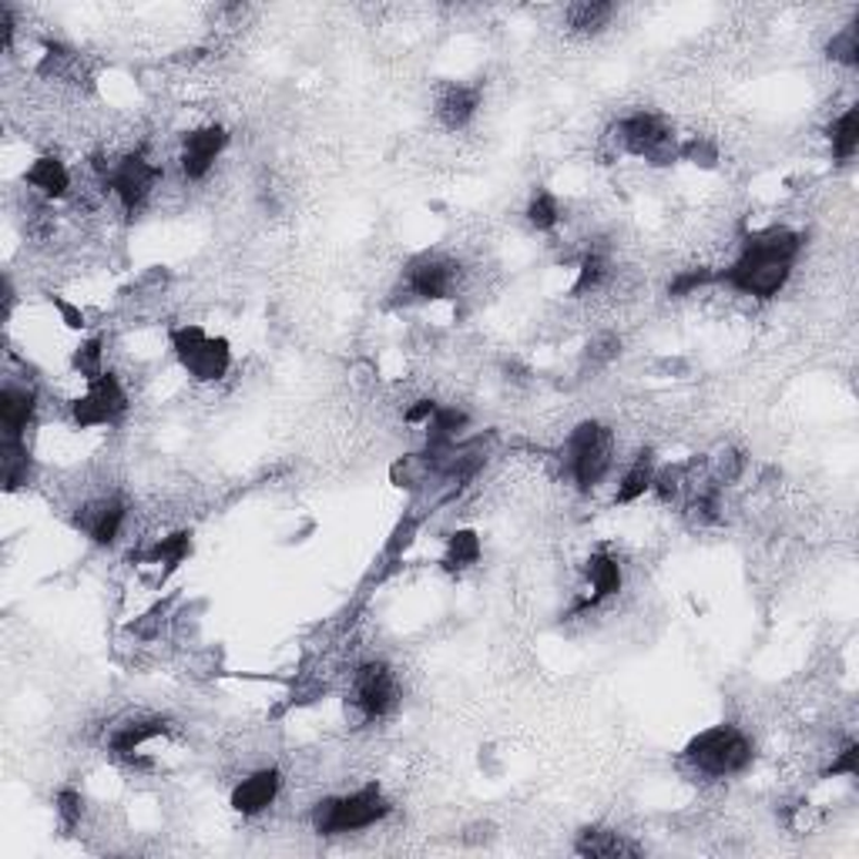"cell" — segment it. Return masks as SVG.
<instances>
[{"label": "cell", "instance_id": "obj_1", "mask_svg": "<svg viewBox=\"0 0 859 859\" xmlns=\"http://www.w3.org/2000/svg\"><path fill=\"white\" fill-rule=\"evenodd\" d=\"M802 249V239L789 228H765L759 236L746 239L742 256L722 272V279L756 299H772L789 283L793 262Z\"/></svg>", "mask_w": 859, "mask_h": 859}, {"label": "cell", "instance_id": "obj_2", "mask_svg": "<svg viewBox=\"0 0 859 859\" xmlns=\"http://www.w3.org/2000/svg\"><path fill=\"white\" fill-rule=\"evenodd\" d=\"M752 742L746 732H738L735 725H715L706 729L701 735H695L685 746V762L712 779H725V775H738L752 765Z\"/></svg>", "mask_w": 859, "mask_h": 859}, {"label": "cell", "instance_id": "obj_3", "mask_svg": "<svg viewBox=\"0 0 859 859\" xmlns=\"http://www.w3.org/2000/svg\"><path fill=\"white\" fill-rule=\"evenodd\" d=\"M386 812H389V802L379 793V786H366L353 796L323 799L316 809H312V826H316V833H323V836L360 833V830L376 826Z\"/></svg>", "mask_w": 859, "mask_h": 859}, {"label": "cell", "instance_id": "obj_4", "mask_svg": "<svg viewBox=\"0 0 859 859\" xmlns=\"http://www.w3.org/2000/svg\"><path fill=\"white\" fill-rule=\"evenodd\" d=\"M611 141L621 151L642 154V159L651 165H672L682 154L679 138L669 128V122L658 119V114H651V111H638V114H632V119L618 122L611 132Z\"/></svg>", "mask_w": 859, "mask_h": 859}, {"label": "cell", "instance_id": "obj_5", "mask_svg": "<svg viewBox=\"0 0 859 859\" xmlns=\"http://www.w3.org/2000/svg\"><path fill=\"white\" fill-rule=\"evenodd\" d=\"M614 463V437L601 423H581L568 440V471L581 490H595Z\"/></svg>", "mask_w": 859, "mask_h": 859}, {"label": "cell", "instance_id": "obj_6", "mask_svg": "<svg viewBox=\"0 0 859 859\" xmlns=\"http://www.w3.org/2000/svg\"><path fill=\"white\" fill-rule=\"evenodd\" d=\"M172 346L182 360V366L199 379V383H215L228 373L232 353L225 339L206 336L199 326H178L172 329Z\"/></svg>", "mask_w": 859, "mask_h": 859}, {"label": "cell", "instance_id": "obj_7", "mask_svg": "<svg viewBox=\"0 0 859 859\" xmlns=\"http://www.w3.org/2000/svg\"><path fill=\"white\" fill-rule=\"evenodd\" d=\"M400 685L386 665L370 661L353 675V692H349V709L357 722H376L397 709Z\"/></svg>", "mask_w": 859, "mask_h": 859}, {"label": "cell", "instance_id": "obj_8", "mask_svg": "<svg viewBox=\"0 0 859 859\" xmlns=\"http://www.w3.org/2000/svg\"><path fill=\"white\" fill-rule=\"evenodd\" d=\"M159 182H162L159 165H151L145 154H128V159L111 162V175H108L104 188H111L114 195H119V202L125 206L128 215H138Z\"/></svg>", "mask_w": 859, "mask_h": 859}, {"label": "cell", "instance_id": "obj_9", "mask_svg": "<svg viewBox=\"0 0 859 859\" xmlns=\"http://www.w3.org/2000/svg\"><path fill=\"white\" fill-rule=\"evenodd\" d=\"M128 410V397L114 373H101L88 383V394L74 403V420L82 426H104L114 423Z\"/></svg>", "mask_w": 859, "mask_h": 859}, {"label": "cell", "instance_id": "obj_10", "mask_svg": "<svg viewBox=\"0 0 859 859\" xmlns=\"http://www.w3.org/2000/svg\"><path fill=\"white\" fill-rule=\"evenodd\" d=\"M457 279H460L457 262L440 259V256H423L407 272V289L416 299H447V296H453Z\"/></svg>", "mask_w": 859, "mask_h": 859}, {"label": "cell", "instance_id": "obj_11", "mask_svg": "<svg viewBox=\"0 0 859 859\" xmlns=\"http://www.w3.org/2000/svg\"><path fill=\"white\" fill-rule=\"evenodd\" d=\"M225 145H228V135H225V128H219V125H212V128H199V132L185 135L182 159H178V162H182V175H185L188 182H202V178L212 172L215 159L225 151Z\"/></svg>", "mask_w": 859, "mask_h": 859}, {"label": "cell", "instance_id": "obj_12", "mask_svg": "<svg viewBox=\"0 0 859 859\" xmlns=\"http://www.w3.org/2000/svg\"><path fill=\"white\" fill-rule=\"evenodd\" d=\"M128 511L119 497H101V500H91L82 507V514H77V527H82L95 544H111L114 537L122 534V524H125Z\"/></svg>", "mask_w": 859, "mask_h": 859}, {"label": "cell", "instance_id": "obj_13", "mask_svg": "<svg viewBox=\"0 0 859 859\" xmlns=\"http://www.w3.org/2000/svg\"><path fill=\"white\" fill-rule=\"evenodd\" d=\"M279 786H283V775L276 769H259L232 789V809L242 812V816H259L262 809H269L272 802H276Z\"/></svg>", "mask_w": 859, "mask_h": 859}, {"label": "cell", "instance_id": "obj_14", "mask_svg": "<svg viewBox=\"0 0 859 859\" xmlns=\"http://www.w3.org/2000/svg\"><path fill=\"white\" fill-rule=\"evenodd\" d=\"M37 394L30 386L8 383L4 394H0V423H4V440H24V430L34 416Z\"/></svg>", "mask_w": 859, "mask_h": 859}, {"label": "cell", "instance_id": "obj_15", "mask_svg": "<svg viewBox=\"0 0 859 859\" xmlns=\"http://www.w3.org/2000/svg\"><path fill=\"white\" fill-rule=\"evenodd\" d=\"M584 574H588L595 595H592L588 601H581L577 611H588V608H595V605H601L605 598H611V595L621 592V564H618V558H611V555H592L588 564H584Z\"/></svg>", "mask_w": 859, "mask_h": 859}, {"label": "cell", "instance_id": "obj_16", "mask_svg": "<svg viewBox=\"0 0 859 859\" xmlns=\"http://www.w3.org/2000/svg\"><path fill=\"white\" fill-rule=\"evenodd\" d=\"M581 856H595V859H624V856H642V846L624 839L621 833L611 830H584L574 843Z\"/></svg>", "mask_w": 859, "mask_h": 859}, {"label": "cell", "instance_id": "obj_17", "mask_svg": "<svg viewBox=\"0 0 859 859\" xmlns=\"http://www.w3.org/2000/svg\"><path fill=\"white\" fill-rule=\"evenodd\" d=\"M24 182L34 188V191H41L45 199H64V195L71 191V172L64 169L61 159H54V154H45V159H37Z\"/></svg>", "mask_w": 859, "mask_h": 859}, {"label": "cell", "instance_id": "obj_18", "mask_svg": "<svg viewBox=\"0 0 859 859\" xmlns=\"http://www.w3.org/2000/svg\"><path fill=\"white\" fill-rule=\"evenodd\" d=\"M481 108V95L474 88H463V85H450L440 101H437V114H440V122L450 128V132H460L466 128V122L474 119Z\"/></svg>", "mask_w": 859, "mask_h": 859}, {"label": "cell", "instance_id": "obj_19", "mask_svg": "<svg viewBox=\"0 0 859 859\" xmlns=\"http://www.w3.org/2000/svg\"><path fill=\"white\" fill-rule=\"evenodd\" d=\"M165 732H169V722L165 719H138V722H128V725H122L119 732L111 735V752L119 756V759H132V756L141 752L145 742L159 738Z\"/></svg>", "mask_w": 859, "mask_h": 859}, {"label": "cell", "instance_id": "obj_20", "mask_svg": "<svg viewBox=\"0 0 859 859\" xmlns=\"http://www.w3.org/2000/svg\"><path fill=\"white\" fill-rule=\"evenodd\" d=\"M568 27L577 34H598L611 24L614 17V4H605V0H581V4L568 8Z\"/></svg>", "mask_w": 859, "mask_h": 859}, {"label": "cell", "instance_id": "obj_21", "mask_svg": "<svg viewBox=\"0 0 859 859\" xmlns=\"http://www.w3.org/2000/svg\"><path fill=\"white\" fill-rule=\"evenodd\" d=\"M651 481H655V460L651 453H638V460L624 471L621 477V487H618V503H632L638 497H645L651 490Z\"/></svg>", "mask_w": 859, "mask_h": 859}, {"label": "cell", "instance_id": "obj_22", "mask_svg": "<svg viewBox=\"0 0 859 859\" xmlns=\"http://www.w3.org/2000/svg\"><path fill=\"white\" fill-rule=\"evenodd\" d=\"M477 558H481V537L474 531H457L447 537V558H444L447 571L471 568L477 564Z\"/></svg>", "mask_w": 859, "mask_h": 859}, {"label": "cell", "instance_id": "obj_23", "mask_svg": "<svg viewBox=\"0 0 859 859\" xmlns=\"http://www.w3.org/2000/svg\"><path fill=\"white\" fill-rule=\"evenodd\" d=\"M830 141H833V154L839 162H849L856 148H859V108H849L843 119L833 125L830 132Z\"/></svg>", "mask_w": 859, "mask_h": 859}, {"label": "cell", "instance_id": "obj_24", "mask_svg": "<svg viewBox=\"0 0 859 859\" xmlns=\"http://www.w3.org/2000/svg\"><path fill=\"white\" fill-rule=\"evenodd\" d=\"M608 279V259L601 252H588L581 259V272H577V283H574V296H588L595 289H601Z\"/></svg>", "mask_w": 859, "mask_h": 859}, {"label": "cell", "instance_id": "obj_25", "mask_svg": "<svg viewBox=\"0 0 859 859\" xmlns=\"http://www.w3.org/2000/svg\"><path fill=\"white\" fill-rule=\"evenodd\" d=\"M191 551V540L188 534H172V537H162L154 548L145 555V561L151 564H169V568H178L185 561V555Z\"/></svg>", "mask_w": 859, "mask_h": 859}, {"label": "cell", "instance_id": "obj_26", "mask_svg": "<svg viewBox=\"0 0 859 859\" xmlns=\"http://www.w3.org/2000/svg\"><path fill=\"white\" fill-rule=\"evenodd\" d=\"M558 219H561V212H558V199H555V195L537 191L534 199H531V206H527V222L537 232H551L558 225Z\"/></svg>", "mask_w": 859, "mask_h": 859}, {"label": "cell", "instance_id": "obj_27", "mask_svg": "<svg viewBox=\"0 0 859 859\" xmlns=\"http://www.w3.org/2000/svg\"><path fill=\"white\" fill-rule=\"evenodd\" d=\"M830 58L839 61V64H846V67H856L859 64V27L856 24L846 27V30H839L833 37V41H830Z\"/></svg>", "mask_w": 859, "mask_h": 859}, {"label": "cell", "instance_id": "obj_28", "mask_svg": "<svg viewBox=\"0 0 859 859\" xmlns=\"http://www.w3.org/2000/svg\"><path fill=\"white\" fill-rule=\"evenodd\" d=\"M101 360H104V349H101V339H91V343H85L82 349H77L74 353V370L82 373L88 383L91 379H98L101 373H104V366H101Z\"/></svg>", "mask_w": 859, "mask_h": 859}, {"label": "cell", "instance_id": "obj_29", "mask_svg": "<svg viewBox=\"0 0 859 859\" xmlns=\"http://www.w3.org/2000/svg\"><path fill=\"white\" fill-rule=\"evenodd\" d=\"M58 816H61V826L64 830H74L77 823H82V812H85V802H82V793H74V789H61L58 793Z\"/></svg>", "mask_w": 859, "mask_h": 859}, {"label": "cell", "instance_id": "obj_30", "mask_svg": "<svg viewBox=\"0 0 859 859\" xmlns=\"http://www.w3.org/2000/svg\"><path fill=\"white\" fill-rule=\"evenodd\" d=\"M826 772L830 775H856L859 772V746H856V742H849V746L833 759V765Z\"/></svg>", "mask_w": 859, "mask_h": 859}, {"label": "cell", "instance_id": "obj_31", "mask_svg": "<svg viewBox=\"0 0 859 859\" xmlns=\"http://www.w3.org/2000/svg\"><path fill=\"white\" fill-rule=\"evenodd\" d=\"M712 279V272L709 269H692V272H685V276H679L675 283H672V292L675 296H685V292H692V289H698V286H706Z\"/></svg>", "mask_w": 859, "mask_h": 859}, {"label": "cell", "instance_id": "obj_32", "mask_svg": "<svg viewBox=\"0 0 859 859\" xmlns=\"http://www.w3.org/2000/svg\"><path fill=\"white\" fill-rule=\"evenodd\" d=\"M618 349H621V343H618V336H601L595 346H592V360L595 363H608V360H614L618 357Z\"/></svg>", "mask_w": 859, "mask_h": 859}, {"label": "cell", "instance_id": "obj_33", "mask_svg": "<svg viewBox=\"0 0 859 859\" xmlns=\"http://www.w3.org/2000/svg\"><path fill=\"white\" fill-rule=\"evenodd\" d=\"M437 413V403L434 400H420L416 407L407 410V423H430V416Z\"/></svg>", "mask_w": 859, "mask_h": 859}]
</instances>
